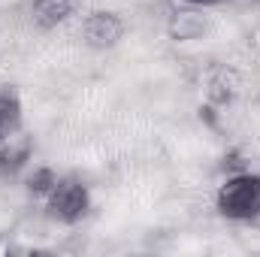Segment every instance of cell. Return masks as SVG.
Here are the masks:
<instances>
[{"mask_svg": "<svg viewBox=\"0 0 260 257\" xmlns=\"http://www.w3.org/2000/svg\"><path fill=\"white\" fill-rule=\"evenodd\" d=\"M21 130V103L15 94H0V142Z\"/></svg>", "mask_w": 260, "mask_h": 257, "instance_id": "cell-6", "label": "cell"}, {"mask_svg": "<svg viewBox=\"0 0 260 257\" xmlns=\"http://www.w3.org/2000/svg\"><path fill=\"white\" fill-rule=\"evenodd\" d=\"M73 12V0H34V18L40 27H58Z\"/></svg>", "mask_w": 260, "mask_h": 257, "instance_id": "cell-4", "label": "cell"}, {"mask_svg": "<svg viewBox=\"0 0 260 257\" xmlns=\"http://www.w3.org/2000/svg\"><path fill=\"white\" fill-rule=\"evenodd\" d=\"M185 3H191V6H215L221 0H185Z\"/></svg>", "mask_w": 260, "mask_h": 257, "instance_id": "cell-10", "label": "cell"}, {"mask_svg": "<svg viewBox=\"0 0 260 257\" xmlns=\"http://www.w3.org/2000/svg\"><path fill=\"white\" fill-rule=\"evenodd\" d=\"M55 182H58V176H55L52 167H37V170L27 176L24 188H27V194H30L34 200H46V197L52 194V188H55Z\"/></svg>", "mask_w": 260, "mask_h": 257, "instance_id": "cell-8", "label": "cell"}, {"mask_svg": "<svg viewBox=\"0 0 260 257\" xmlns=\"http://www.w3.org/2000/svg\"><path fill=\"white\" fill-rule=\"evenodd\" d=\"M173 40H200L206 34V18L200 12H176L170 21Z\"/></svg>", "mask_w": 260, "mask_h": 257, "instance_id": "cell-7", "label": "cell"}, {"mask_svg": "<svg viewBox=\"0 0 260 257\" xmlns=\"http://www.w3.org/2000/svg\"><path fill=\"white\" fill-rule=\"evenodd\" d=\"M88 209H91V194H88V188L79 179H73V176L58 179L52 194L46 197V212L58 224H79L88 215Z\"/></svg>", "mask_w": 260, "mask_h": 257, "instance_id": "cell-2", "label": "cell"}, {"mask_svg": "<svg viewBox=\"0 0 260 257\" xmlns=\"http://www.w3.org/2000/svg\"><path fill=\"white\" fill-rule=\"evenodd\" d=\"M245 3H257V0H245Z\"/></svg>", "mask_w": 260, "mask_h": 257, "instance_id": "cell-11", "label": "cell"}, {"mask_svg": "<svg viewBox=\"0 0 260 257\" xmlns=\"http://www.w3.org/2000/svg\"><path fill=\"white\" fill-rule=\"evenodd\" d=\"M215 209H218L221 218L236 221V224L257 221L260 218V176L251 173V170L227 176V182L218 188Z\"/></svg>", "mask_w": 260, "mask_h": 257, "instance_id": "cell-1", "label": "cell"}, {"mask_svg": "<svg viewBox=\"0 0 260 257\" xmlns=\"http://www.w3.org/2000/svg\"><path fill=\"white\" fill-rule=\"evenodd\" d=\"M30 160V145H0V179H15Z\"/></svg>", "mask_w": 260, "mask_h": 257, "instance_id": "cell-5", "label": "cell"}, {"mask_svg": "<svg viewBox=\"0 0 260 257\" xmlns=\"http://www.w3.org/2000/svg\"><path fill=\"white\" fill-rule=\"evenodd\" d=\"M224 170H227V176H233V173H245L242 154H239V151H230V154H224Z\"/></svg>", "mask_w": 260, "mask_h": 257, "instance_id": "cell-9", "label": "cell"}, {"mask_svg": "<svg viewBox=\"0 0 260 257\" xmlns=\"http://www.w3.org/2000/svg\"><path fill=\"white\" fill-rule=\"evenodd\" d=\"M82 37L91 49H112L121 43L124 37V21L115 15V12H106V9H97L91 12L85 21H82Z\"/></svg>", "mask_w": 260, "mask_h": 257, "instance_id": "cell-3", "label": "cell"}]
</instances>
